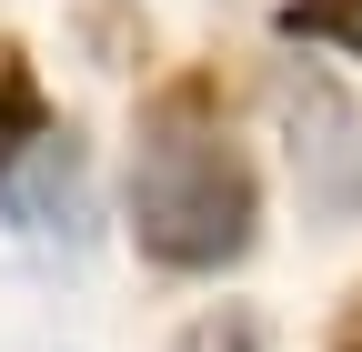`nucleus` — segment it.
I'll return each mask as SVG.
<instances>
[{
    "label": "nucleus",
    "instance_id": "f257e3e1",
    "mask_svg": "<svg viewBox=\"0 0 362 352\" xmlns=\"http://www.w3.org/2000/svg\"><path fill=\"white\" fill-rule=\"evenodd\" d=\"M221 81L192 71L171 81V91L151 101L141 121V161H131V242H141V262H161V272H221V262H242L252 232H262V182L242 141L211 121Z\"/></svg>",
    "mask_w": 362,
    "mask_h": 352
},
{
    "label": "nucleus",
    "instance_id": "f03ea898",
    "mask_svg": "<svg viewBox=\"0 0 362 352\" xmlns=\"http://www.w3.org/2000/svg\"><path fill=\"white\" fill-rule=\"evenodd\" d=\"M282 151L322 222H362V101L332 71H282Z\"/></svg>",
    "mask_w": 362,
    "mask_h": 352
},
{
    "label": "nucleus",
    "instance_id": "7ed1b4c3",
    "mask_svg": "<svg viewBox=\"0 0 362 352\" xmlns=\"http://www.w3.org/2000/svg\"><path fill=\"white\" fill-rule=\"evenodd\" d=\"M0 222H11L30 252H90L101 201H90L81 131H51V141H30L21 161H0Z\"/></svg>",
    "mask_w": 362,
    "mask_h": 352
},
{
    "label": "nucleus",
    "instance_id": "20e7f679",
    "mask_svg": "<svg viewBox=\"0 0 362 352\" xmlns=\"http://www.w3.org/2000/svg\"><path fill=\"white\" fill-rule=\"evenodd\" d=\"M51 91H40V71H30V51L11 30H0V161H21L30 141H51Z\"/></svg>",
    "mask_w": 362,
    "mask_h": 352
},
{
    "label": "nucleus",
    "instance_id": "39448f33",
    "mask_svg": "<svg viewBox=\"0 0 362 352\" xmlns=\"http://www.w3.org/2000/svg\"><path fill=\"white\" fill-rule=\"evenodd\" d=\"M272 30L302 40V51H362V0H282Z\"/></svg>",
    "mask_w": 362,
    "mask_h": 352
},
{
    "label": "nucleus",
    "instance_id": "423d86ee",
    "mask_svg": "<svg viewBox=\"0 0 362 352\" xmlns=\"http://www.w3.org/2000/svg\"><path fill=\"white\" fill-rule=\"evenodd\" d=\"M81 40H90L101 71H131V61L151 51V20L131 11V0H81Z\"/></svg>",
    "mask_w": 362,
    "mask_h": 352
},
{
    "label": "nucleus",
    "instance_id": "0eeeda50",
    "mask_svg": "<svg viewBox=\"0 0 362 352\" xmlns=\"http://www.w3.org/2000/svg\"><path fill=\"white\" fill-rule=\"evenodd\" d=\"M171 352H272V332H262L252 302H211L202 322H181V342H171Z\"/></svg>",
    "mask_w": 362,
    "mask_h": 352
},
{
    "label": "nucleus",
    "instance_id": "6e6552de",
    "mask_svg": "<svg viewBox=\"0 0 362 352\" xmlns=\"http://www.w3.org/2000/svg\"><path fill=\"white\" fill-rule=\"evenodd\" d=\"M322 352H362V282H352V302H342V322H332V342Z\"/></svg>",
    "mask_w": 362,
    "mask_h": 352
}]
</instances>
